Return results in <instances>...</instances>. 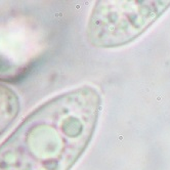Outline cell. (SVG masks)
<instances>
[{
	"instance_id": "cell-2",
	"label": "cell",
	"mask_w": 170,
	"mask_h": 170,
	"mask_svg": "<svg viewBox=\"0 0 170 170\" xmlns=\"http://www.w3.org/2000/svg\"><path fill=\"white\" fill-rule=\"evenodd\" d=\"M169 0H99L91 9L86 37L94 47L127 45L158 21Z\"/></svg>"
},
{
	"instance_id": "cell-3",
	"label": "cell",
	"mask_w": 170,
	"mask_h": 170,
	"mask_svg": "<svg viewBox=\"0 0 170 170\" xmlns=\"http://www.w3.org/2000/svg\"><path fill=\"white\" fill-rule=\"evenodd\" d=\"M21 110L20 98L12 88L0 83V135L17 119Z\"/></svg>"
},
{
	"instance_id": "cell-1",
	"label": "cell",
	"mask_w": 170,
	"mask_h": 170,
	"mask_svg": "<svg viewBox=\"0 0 170 170\" xmlns=\"http://www.w3.org/2000/svg\"><path fill=\"white\" fill-rule=\"evenodd\" d=\"M102 102L90 85L48 99L0 144V170H71L92 139Z\"/></svg>"
}]
</instances>
